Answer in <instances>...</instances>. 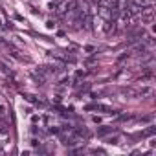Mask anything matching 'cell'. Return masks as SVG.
<instances>
[{"instance_id":"obj_3","label":"cell","mask_w":156,"mask_h":156,"mask_svg":"<svg viewBox=\"0 0 156 156\" xmlns=\"http://www.w3.org/2000/svg\"><path fill=\"white\" fill-rule=\"evenodd\" d=\"M112 130H114V127H103V129L98 130V136H107V134H110Z\"/></svg>"},{"instance_id":"obj_1","label":"cell","mask_w":156,"mask_h":156,"mask_svg":"<svg viewBox=\"0 0 156 156\" xmlns=\"http://www.w3.org/2000/svg\"><path fill=\"white\" fill-rule=\"evenodd\" d=\"M152 17H154V11H152V8L149 6V8H145V9H141V20L143 22H151L152 20Z\"/></svg>"},{"instance_id":"obj_2","label":"cell","mask_w":156,"mask_h":156,"mask_svg":"<svg viewBox=\"0 0 156 156\" xmlns=\"http://www.w3.org/2000/svg\"><path fill=\"white\" fill-rule=\"evenodd\" d=\"M136 94H138V96H141V98H147V96H151V94H152V88H151V87H141Z\"/></svg>"},{"instance_id":"obj_4","label":"cell","mask_w":156,"mask_h":156,"mask_svg":"<svg viewBox=\"0 0 156 156\" xmlns=\"http://www.w3.org/2000/svg\"><path fill=\"white\" fill-rule=\"evenodd\" d=\"M156 132V127H149V129H145L143 132H141V136H152Z\"/></svg>"}]
</instances>
